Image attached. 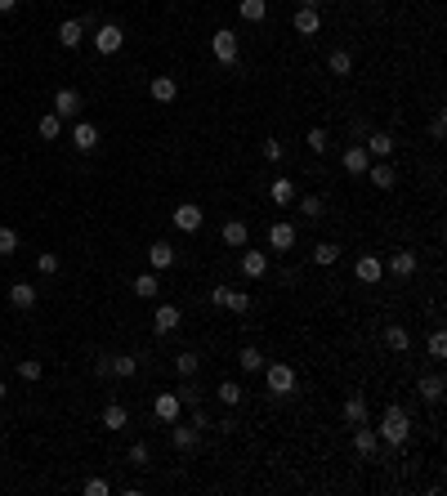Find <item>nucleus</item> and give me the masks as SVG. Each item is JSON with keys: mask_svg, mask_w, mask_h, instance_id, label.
I'll list each match as a JSON object with an SVG mask.
<instances>
[{"mask_svg": "<svg viewBox=\"0 0 447 496\" xmlns=\"http://www.w3.org/2000/svg\"><path fill=\"white\" fill-rule=\"evenodd\" d=\"M429 358H447V336H443V331L429 336Z\"/></svg>", "mask_w": 447, "mask_h": 496, "instance_id": "48", "label": "nucleus"}, {"mask_svg": "<svg viewBox=\"0 0 447 496\" xmlns=\"http://www.w3.org/2000/svg\"><path fill=\"white\" fill-rule=\"evenodd\" d=\"M327 72H331V76H349V72H354V54H349L344 45L331 49V54H327Z\"/></svg>", "mask_w": 447, "mask_h": 496, "instance_id": "25", "label": "nucleus"}, {"mask_svg": "<svg viewBox=\"0 0 447 496\" xmlns=\"http://www.w3.org/2000/svg\"><path fill=\"white\" fill-rule=\"evenodd\" d=\"M98 425H103V429H125V425H130V411H125L121 403H108L103 416H98Z\"/></svg>", "mask_w": 447, "mask_h": 496, "instance_id": "28", "label": "nucleus"}, {"mask_svg": "<svg viewBox=\"0 0 447 496\" xmlns=\"http://www.w3.org/2000/svg\"><path fill=\"white\" fill-rule=\"evenodd\" d=\"M41 376H45V367H41L36 358H23V362H19V380H23V385H36Z\"/></svg>", "mask_w": 447, "mask_h": 496, "instance_id": "39", "label": "nucleus"}, {"mask_svg": "<svg viewBox=\"0 0 447 496\" xmlns=\"http://www.w3.org/2000/svg\"><path fill=\"white\" fill-rule=\"evenodd\" d=\"M148 94H153L157 103H175V98H179V86H175V76H153Z\"/></svg>", "mask_w": 447, "mask_h": 496, "instance_id": "23", "label": "nucleus"}, {"mask_svg": "<svg viewBox=\"0 0 447 496\" xmlns=\"http://www.w3.org/2000/svg\"><path fill=\"white\" fill-rule=\"evenodd\" d=\"M367 179H371V188H380V192H389L394 184H399V175H394L389 161H371L367 165Z\"/></svg>", "mask_w": 447, "mask_h": 496, "instance_id": "19", "label": "nucleus"}, {"mask_svg": "<svg viewBox=\"0 0 447 496\" xmlns=\"http://www.w3.org/2000/svg\"><path fill=\"white\" fill-rule=\"evenodd\" d=\"M170 219H175V228H179V233H197V228L206 224V210L197 206V202H179Z\"/></svg>", "mask_w": 447, "mask_h": 496, "instance_id": "5", "label": "nucleus"}, {"mask_svg": "<svg viewBox=\"0 0 447 496\" xmlns=\"http://www.w3.org/2000/svg\"><path fill=\"white\" fill-rule=\"evenodd\" d=\"M170 443H175V448L179 452H197V448H202V429H197V425H170Z\"/></svg>", "mask_w": 447, "mask_h": 496, "instance_id": "10", "label": "nucleus"}, {"mask_svg": "<svg viewBox=\"0 0 447 496\" xmlns=\"http://www.w3.org/2000/svg\"><path fill=\"white\" fill-rule=\"evenodd\" d=\"M19 251V233L14 228H0V255H14Z\"/></svg>", "mask_w": 447, "mask_h": 496, "instance_id": "45", "label": "nucleus"}, {"mask_svg": "<svg viewBox=\"0 0 447 496\" xmlns=\"http://www.w3.org/2000/svg\"><path fill=\"white\" fill-rule=\"evenodd\" d=\"M264 273H269V255L242 246V277H251V282H255V277H264Z\"/></svg>", "mask_w": 447, "mask_h": 496, "instance_id": "17", "label": "nucleus"}, {"mask_svg": "<svg viewBox=\"0 0 447 496\" xmlns=\"http://www.w3.org/2000/svg\"><path fill=\"white\" fill-rule=\"evenodd\" d=\"M220 429H224V434H233V429H237V416H233V407H228V416L220 420Z\"/></svg>", "mask_w": 447, "mask_h": 496, "instance_id": "52", "label": "nucleus"}, {"mask_svg": "<svg viewBox=\"0 0 447 496\" xmlns=\"http://www.w3.org/2000/svg\"><path fill=\"white\" fill-rule=\"evenodd\" d=\"M340 165H344V170H349V175H367L371 157H367V148H362V143H349V148H344V153H340Z\"/></svg>", "mask_w": 447, "mask_h": 496, "instance_id": "15", "label": "nucleus"}, {"mask_svg": "<svg viewBox=\"0 0 447 496\" xmlns=\"http://www.w3.org/2000/svg\"><path fill=\"white\" fill-rule=\"evenodd\" d=\"M215 393H220V403H224V407H233V411H237L242 398H246V389L237 385V380H220V389H215Z\"/></svg>", "mask_w": 447, "mask_h": 496, "instance_id": "31", "label": "nucleus"}, {"mask_svg": "<svg viewBox=\"0 0 447 496\" xmlns=\"http://www.w3.org/2000/svg\"><path fill=\"white\" fill-rule=\"evenodd\" d=\"M295 31L313 41V36L322 31V14H318V9H304V5H300V9H295Z\"/></svg>", "mask_w": 447, "mask_h": 496, "instance_id": "21", "label": "nucleus"}, {"mask_svg": "<svg viewBox=\"0 0 447 496\" xmlns=\"http://www.w3.org/2000/svg\"><path fill=\"white\" fill-rule=\"evenodd\" d=\"M264 157H269V161H282V157H287V148L277 143V139H269V143H264Z\"/></svg>", "mask_w": 447, "mask_h": 496, "instance_id": "50", "label": "nucleus"}, {"mask_svg": "<svg viewBox=\"0 0 447 496\" xmlns=\"http://www.w3.org/2000/svg\"><path fill=\"white\" fill-rule=\"evenodd\" d=\"M9 304L14 309H31V304H36V286H31V282H14L9 286Z\"/></svg>", "mask_w": 447, "mask_h": 496, "instance_id": "32", "label": "nucleus"}, {"mask_svg": "<svg viewBox=\"0 0 447 496\" xmlns=\"http://www.w3.org/2000/svg\"><path fill=\"white\" fill-rule=\"evenodd\" d=\"M210 49H215V58H220L224 68H233V63L242 58V41H237L233 27H220V31H215V36H210Z\"/></svg>", "mask_w": 447, "mask_h": 496, "instance_id": "3", "label": "nucleus"}, {"mask_svg": "<svg viewBox=\"0 0 447 496\" xmlns=\"http://www.w3.org/2000/svg\"><path fill=\"white\" fill-rule=\"evenodd\" d=\"M170 5H179V0H170Z\"/></svg>", "mask_w": 447, "mask_h": 496, "instance_id": "56", "label": "nucleus"}, {"mask_svg": "<svg viewBox=\"0 0 447 496\" xmlns=\"http://www.w3.org/2000/svg\"><path fill=\"white\" fill-rule=\"evenodd\" d=\"M295 206H300L304 219H313V224L322 219V202H318V197H295Z\"/></svg>", "mask_w": 447, "mask_h": 496, "instance_id": "40", "label": "nucleus"}, {"mask_svg": "<svg viewBox=\"0 0 447 496\" xmlns=\"http://www.w3.org/2000/svg\"><path fill=\"white\" fill-rule=\"evenodd\" d=\"M94 376H98V380L112 376V353H98V358H94Z\"/></svg>", "mask_w": 447, "mask_h": 496, "instance_id": "49", "label": "nucleus"}, {"mask_svg": "<svg viewBox=\"0 0 447 496\" xmlns=\"http://www.w3.org/2000/svg\"><path fill=\"white\" fill-rule=\"evenodd\" d=\"M130 465H153V448H148V443H135V448H130Z\"/></svg>", "mask_w": 447, "mask_h": 496, "instance_id": "44", "label": "nucleus"}, {"mask_svg": "<svg viewBox=\"0 0 447 496\" xmlns=\"http://www.w3.org/2000/svg\"><path fill=\"white\" fill-rule=\"evenodd\" d=\"M175 246L170 242H153L148 246V264H153V273H165V269H175Z\"/></svg>", "mask_w": 447, "mask_h": 496, "instance_id": "16", "label": "nucleus"}, {"mask_svg": "<svg viewBox=\"0 0 447 496\" xmlns=\"http://www.w3.org/2000/svg\"><path fill=\"white\" fill-rule=\"evenodd\" d=\"M362 148H367V157H376V161H389L399 143H394V135H389V130H371V135L362 139Z\"/></svg>", "mask_w": 447, "mask_h": 496, "instance_id": "8", "label": "nucleus"}, {"mask_svg": "<svg viewBox=\"0 0 447 496\" xmlns=\"http://www.w3.org/2000/svg\"><path fill=\"white\" fill-rule=\"evenodd\" d=\"M210 304L233 309V313H251V295H246V291H233V286H215V291H210Z\"/></svg>", "mask_w": 447, "mask_h": 496, "instance_id": "6", "label": "nucleus"}, {"mask_svg": "<svg viewBox=\"0 0 447 496\" xmlns=\"http://www.w3.org/2000/svg\"><path fill=\"white\" fill-rule=\"evenodd\" d=\"M54 117H58V121H76V117H81V90L63 86V90L54 94Z\"/></svg>", "mask_w": 447, "mask_h": 496, "instance_id": "7", "label": "nucleus"}, {"mask_svg": "<svg viewBox=\"0 0 447 496\" xmlns=\"http://www.w3.org/2000/svg\"><path fill=\"white\" fill-rule=\"evenodd\" d=\"M5 393H9V389H5V380H0V398H5Z\"/></svg>", "mask_w": 447, "mask_h": 496, "instance_id": "55", "label": "nucleus"}, {"mask_svg": "<svg viewBox=\"0 0 447 496\" xmlns=\"http://www.w3.org/2000/svg\"><path fill=\"white\" fill-rule=\"evenodd\" d=\"M237 362H242V371H260V367H264V353L255 349V344H242V353H237Z\"/></svg>", "mask_w": 447, "mask_h": 496, "instance_id": "38", "label": "nucleus"}, {"mask_svg": "<svg viewBox=\"0 0 447 496\" xmlns=\"http://www.w3.org/2000/svg\"><path fill=\"white\" fill-rule=\"evenodd\" d=\"M81 492H86V496H108L112 483H108V478H86V487H81Z\"/></svg>", "mask_w": 447, "mask_h": 496, "instance_id": "47", "label": "nucleus"}, {"mask_svg": "<svg viewBox=\"0 0 447 496\" xmlns=\"http://www.w3.org/2000/svg\"><path fill=\"white\" fill-rule=\"evenodd\" d=\"M354 273H358V282H367V286H371V282H380V277H385V264H380L376 255H362Z\"/></svg>", "mask_w": 447, "mask_h": 496, "instance_id": "27", "label": "nucleus"}, {"mask_svg": "<svg viewBox=\"0 0 447 496\" xmlns=\"http://www.w3.org/2000/svg\"><path fill=\"white\" fill-rule=\"evenodd\" d=\"M264 380H269V393H277V398H291L295 393V371L287 367V362H264Z\"/></svg>", "mask_w": 447, "mask_h": 496, "instance_id": "2", "label": "nucleus"}, {"mask_svg": "<svg viewBox=\"0 0 447 496\" xmlns=\"http://www.w3.org/2000/svg\"><path fill=\"white\" fill-rule=\"evenodd\" d=\"M295 246V224H287V219H277L273 228H269V251H277V255H287Z\"/></svg>", "mask_w": 447, "mask_h": 496, "instance_id": "13", "label": "nucleus"}, {"mask_svg": "<svg viewBox=\"0 0 447 496\" xmlns=\"http://www.w3.org/2000/svg\"><path fill=\"white\" fill-rule=\"evenodd\" d=\"M300 5H304V9H322V5H327V0H300Z\"/></svg>", "mask_w": 447, "mask_h": 496, "instance_id": "54", "label": "nucleus"}, {"mask_svg": "<svg viewBox=\"0 0 447 496\" xmlns=\"http://www.w3.org/2000/svg\"><path fill=\"white\" fill-rule=\"evenodd\" d=\"M19 9V0H0V14H14Z\"/></svg>", "mask_w": 447, "mask_h": 496, "instance_id": "53", "label": "nucleus"}, {"mask_svg": "<svg viewBox=\"0 0 447 496\" xmlns=\"http://www.w3.org/2000/svg\"><path fill=\"white\" fill-rule=\"evenodd\" d=\"M72 148H76V153H94V148H98V125L94 121H76L72 125Z\"/></svg>", "mask_w": 447, "mask_h": 496, "instance_id": "14", "label": "nucleus"}, {"mask_svg": "<svg viewBox=\"0 0 447 496\" xmlns=\"http://www.w3.org/2000/svg\"><path fill=\"white\" fill-rule=\"evenodd\" d=\"M269 197L277 202V210H282V206H291L300 192H295V184H291V179H273V184H269Z\"/></svg>", "mask_w": 447, "mask_h": 496, "instance_id": "29", "label": "nucleus"}, {"mask_svg": "<svg viewBox=\"0 0 447 496\" xmlns=\"http://www.w3.org/2000/svg\"><path fill=\"white\" fill-rule=\"evenodd\" d=\"M385 349H389V353H407V349H411L407 326H399V322H389V326H385Z\"/></svg>", "mask_w": 447, "mask_h": 496, "instance_id": "22", "label": "nucleus"}, {"mask_svg": "<svg viewBox=\"0 0 447 496\" xmlns=\"http://www.w3.org/2000/svg\"><path fill=\"white\" fill-rule=\"evenodd\" d=\"M304 143H309V153H313V157H322L327 148H331V135H327V130H309V139H304Z\"/></svg>", "mask_w": 447, "mask_h": 496, "instance_id": "41", "label": "nucleus"}, {"mask_svg": "<svg viewBox=\"0 0 447 496\" xmlns=\"http://www.w3.org/2000/svg\"><path fill=\"white\" fill-rule=\"evenodd\" d=\"M354 452L367 460V456H376L380 452V434L376 429H367V425H354Z\"/></svg>", "mask_w": 447, "mask_h": 496, "instance_id": "18", "label": "nucleus"}, {"mask_svg": "<svg viewBox=\"0 0 447 496\" xmlns=\"http://www.w3.org/2000/svg\"><path fill=\"white\" fill-rule=\"evenodd\" d=\"M380 443H389V448H403V443L411 438V420H407V411L399 403H389L385 407V416H380Z\"/></svg>", "mask_w": 447, "mask_h": 496, "instance_id": "1", "label": "nucleus"}, {"mask_svg": "<svg viewBox=\"0 0 447 496\" xmlns=\"http://www.w3.org/2000/svg\"><path fill=\"white\" fill-rule=\"evenodd\" d=\"M0 429H5V425H0Z\"/></svg>", "mask_w": 447, "mask_h": 496, "instance_id": "57", "label": "nucleus"}, {"mask_svg": "<svg viewBox=\"0 0 447 496\" xmlns=\"http://www.w3.org/2000/svg\"><path fill=\"white\" fill-rule=\"evenodd\" d=\"M416 393L425 403H443V376H421L416 380Z\"/></svg>", "mask_w": 447, "mask_h": 496, "instance_id": "30", "label": "nucleus"}, {"mask_svg": "<svg viewBox=\"0 0 447 496\" xmlns=\"http://www.w3.org/2000/svg\"><path fill=\"white\" fill-rule=\"evenodd\" d=\"M157 291H161L157 273H139L135 277V295H139V300H157Z\"/></svg>", "mask_w": 447, "mask_h": 496, "instance_id": "35", "label": "nucleus"}, {"mask_svg": "<svg viewBox=\"0 0 447 496\" xmlns=\"http://www.w3.org/2000/svg\"><path fill=\"white\" fill-rule=\"evenodd\" d=\"M179 322H184V313H179L175 304H157V313H153V331L157 336H175Z\"/></svg>", "mask_w": 447, "mask_h": 496, "instance_id": "9", "label": "nucleus"}, {"mask_svg": "<svg viewBox=\"0 0 447 496\" xmlns=\"http://www.w3.org/2000/svg\"><path fill=\"white\" fill-rule=\"evenodd\" d=\"M36 269H41L45 277H49V273H58V255H54V251H41V255H36Z\"/></svg>", "mask_w": 447, "mask_h": 496, "instance_id": "46", "label": "nucleus"}, {"mask_svg": "<svg viewBox=\"0 0 447 496\" xmlns=\"http://www.w3.org/2000/svg\"><path fill=\"white\" fill-rule=\"evenodd\" d=\"M416 264H421L416 251H394V255H389V273H394V277H411V273H416Z\"/></svg>", "mask_w": 447, "mask_h": 496, "instance_id": "24", "label": "nucleus"}, {"mask_svg": "<svg viewBox=\"0 0 447 496\" xmlns=\"http://www.w3.org/2000/svg\"><path fill=\"white\" fill-rule=\"evenodd\" d=\"M90 41H94V49H98V54H117V49L125 45V31H121L117 23H98Z\"/></svg>", "mask_w": 447, "mask_h": 496, "instance_id": "4", "label": "nucleus"}, {"mask_svg": "<svg viewBox=\"0 0 447 496\" xmlns=\"http://www.w3.org/2000/svg\"><path fill=\"white\" fill-rule=\"evenodd\" d=\"M336 259H340V246H336V242H318V246H313V264H322V269H331Z\"/></svg>", "mask_w": 447, "mask_h": 496, "instance_id": "36", "label": "nucleus"}, {"mask_svg": "<svg viewBox=\"0 0 447 496\" xmlns=\"http://www.w3.org/2000/svg\"><path fill=\"white\" fill-rule=\"evenodd\" d=\"M135 371H139V358H135V353H112V376L130 380Z\"/></svg>", "mask_w": 447, "mask_h": 496, "instance_id": "34", "label": "nucleus"}, {"mask_svg": "<svg viewBox=\"0 0 447 496\" xmlns=\"http://www.w3.org/2000/svg\"><path fill=\"white\" fill-rule=\"evenodd\" d=\"M220 237H224V246H228V251H242V246L251 242V228H246V219H224Z\"/></svg>", "mask_w": 447, "mask_h": 496, "instance_id": "12", "label": "nucleus"}, {"mask_svg": "<svg viewBox=\"0 0 447 496\" xmlns=\"http://www.w3.org/2000/svg\"><path fill=\"white\" fill-rule=\"evenodd\" d=\"M340 416H344V425H367V398H362V393H349V398H344V407H340Z\"/></svg>", "mask_w": 447, "mask_h": 496, "instance_id": "20", "label": "nucleus"}, {"mask_svg": "<svg viewBox=\"0 0 447 496\" xmlns=\"http://www.w3.org/2000/svg\"><path fill=\"white\" fill-rule=\"evenodd\" d=\"M175 371H179V376H184V380H188V376H197V371H202V358H197L192 349H184V353H179V358H175Z\"/></svg>", "mask_w": 447, "mask_h": 496, "instance_id": "37", "label": "nucleus"}, {"mask_svg": "<svg viewBox=\"0 0 447 496\" xmlns=\"http://www.w3.org/2000/svg\"><path fill=\"white\" fill-rule=\"evenodd\" d=\"M81 41H86V23H81V19H68V23L58 27V45L63 49H76Z\"/></svg>", "mask_w": 447, "mask_h": 496, "instance_id": "26", "label": "nucleus"}, {"mask_svg": "<svg viewBox=\"0 0 447 496\" xmlns=\"http://www.w3.org/2000/svg\"><path fill=\"white\" fill-rule=\"evenodd\" d=\"M237 9H242V23H264L269 19V5H264V0H237Z\"/></svg>", "mask_w": 447, "mask_h": 496, "instance_id": "33", "label": "nucleus"}, {"mask_svg": "<svg viewBox=\"0 0 447 496\" xmlns=\"http://www.w3.org/2000/svg\"><path fill=\"white\" fill-rule=\"evenodd\" d=\"M36 135H41V139H58V135H63V121L54 117V112H49V117H41V125H36Z\"/></svg>", "mask_w": 447, "mask_h": 496, "instance_id": "43", "label": "nucleus"}, {"mask_svg": "<svg viewBox=\"0 0 447 496\" xmlns=\"http://www.w3.org/2000/svg\"><path fill=\"white\" fill-rule=\"evenodd\" d=\"M153 411H157V420H161V425H175L179 416H184V403H179V393H157Z\"/></svg>", "mask_w": 447, "mask_h": 496, "instance_id": "11", "label": "nucleus"}, {"mask_svg": "<svg viewBox=\"0 0 447 496\" xmlns=\"http://www.w3.org/2000/svg\"><path fill=\"white\" fill-rule=\"evenodd\" d=\"M175 393H179V403H184V407H202V393H197V385H192V376H188V380H184V385H179Z\"/></svg>", "mask_w": 447, "mask_h": 496, "instance_id": "42", "label": "nucleus"}, {"mask_svg": "<svg viewBox=\"0 0 447 496\" xmlns=\"http://www.w3.org/2000/svg\"><path fill=\"white\" fill-rule=\"evenodd\" d=\"M447 135V121H443V112H434V121H429V139H443Z\"/></svg>", "mask_w": 447, "mask_h": 496, "instance_id": "51", "label": "nucleus"}]
</instances>
